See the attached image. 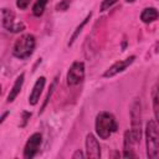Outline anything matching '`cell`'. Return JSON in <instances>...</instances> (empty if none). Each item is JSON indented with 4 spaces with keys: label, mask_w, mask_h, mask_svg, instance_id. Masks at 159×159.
I'll return each mask as SVG.
<instances>
[{
    "label": "cell",
    "mask_w": 159,
    "mask_h": 159,
    "mask_svg": "<svg viewBox=\"0 0 159 159\" xmlns=\"http://www.w3.org/2000/svg\"><path fill=\"white\" fill-rule=\"evenodd\" d=\"M94 130L96 135L99 139H109V137L118 130V123L116 120V117L106 111L99 112L94 119Z\"/></svg>",
    "instance_id": "6da1fadb"
},
{
    "label": "cell",
    "mask_w": 159,
    "mask_h": 159,
    "mask_svg": "<svg viewBox=\"0 0 159 159\" xmlns=\"http://www.w3.org/2000/svg\"><path fill=\"white\" fill-rule=\"evenodd\" d=\"M159 125L155 119H149L144 128L145 153L147 158L154 159L159 155Z\"/></svg>",
    "instance_id": "7a4b0ae2"
},
{
    "label": "cell",
    "mask_w": 159,
    "mask_h": 159,
    "mask_svg": "<svg viewBox=\"0 0 159 159\" xmlns=\"http://www.w3.org/2000/svg\"><path fill=\"white\" fill-rule=\"evenodd\" d=\"M129 118H130V133L135 142V144H139L143 135V123H142V102L140 98H134L130 104L129 111Z\"/></svg>",
    "instance_id": "3957f363"
},
{
    "label": "cell",
    "mask_w": 159,
    "mask_h": 159,
    "mask_svg": "<svg viewBox=\"0 0 159 159\" xmlns=\"http://www.w3.org/2000/svg\"><path fill=\"white\" fill-rule=\"evenodd\" d=\"M36 47V39L32 34L21 35L12 46V56L19 60H27L31 57Z\"/></svg>",
    "instance_id": "277c9868"
},
{
    "label": "cell",
    "mask_w": 159,
    "mask_h": 159,
    "mask_svg": "<svg viewBox=\"0 0 159 159\" xmlns=\"http://www.w3.org/2000/svg\"><path fill=\"white\" fill-rule=\"evenodd\" d=\"M1 26L12 34H17L25 30V24L15 20V14L11 9L2 7L1 9Z\"/></svg>",
    "instance_id": "5b68a950"
},
{
    "label": "cell",
    "mask_w": 159,
    "mask_h": 159,
    "mask_svg": "<svg viewBox=\"0 0 159 159\" xmlns=\"http://www.w3.org/2000/svg\"><path fill=\"white\" fill-rule=\"evenodd\" d=\"M86 76V67L83 61H75L70 66L67 75H66V83L70 87L77 86L83 82Z\"/></svg>",
    "instance_id": "8992f818"
},
{
    "label": "cell",
    "mask_w": 159,
    "mask_h": 159,
    "mask_svg": "<svg viewBox=\"0 0 159 159\" xmlns=\"http://www.w3.org/2000/svg\"><path fill=\"white\" fill-rule=\"evenodd\" d=\"M41 144H42V135L41 133L36 132V133H32L29 139L26 140L25 143V147H24V158L25 159H32L36 157V154L39 153L40 148H41Z\"/></svg>",
    "instance_id": "52a82bcc"
},
{
    "label": "cell",
    "mask_w": 159,
    "mask_h": 159,
    "mask_svg": "<svg viewBox=\"0 0 159 159\" xmlns=\"http://www.w3.org/2000/svg\"><path fill=\"white\" fill-rule=\"evenodd\" d=\"M135 58H137L135 55H130V56H128V57L124 58V60H119V61L114 62L112 66H109V67L102 73V77H103V78H112V77H114V76L122 73L123 71H125V70L135 61Z\"/></svg>",
    "instance_id": "ba28073f"
},
{
    "label": "cell",
    "mask_w": 159,
    "mask_h": 159,
    "mask_svg": "<svg viewBox=\"0 0 159 159\" xmlns=\"http://www.w3.org/2000/svg\"><path fill=\"white\" fill-rule=\"evenodd\" d=\"M84 147H86V157L91 159H99L102 155L101 145L97 139V137L93 133H87L84 139Z\"/></svg>",
    "instance_id": "9c48e42d"
},
{
    "label": "cell",
    "mask_w": 159,
    "mask_h": 159,
    "mask_svg": "<svg viewBox=\"0 0 159 159\" xmlns=\"http://www.w3.org/2000/svg\"><path fill=\"white\" fill-rule=\"evenodd\" d=\"M45 84H46V77L45 76H40L35 81V83L32 86V89H31V92L29 94V104L30 106L34 107V106H36L40 102V97L42 94V91L45 88Z\"/></svg>",
    "instance_id": "30bf717a"
},
{
    "label": "cell",
    "mask_w": 159,
    "mask_h": 159,
    "mask_svg": "<svg viewBox=\"0 0 159 159\" xmlns=\"http://www.w3.org/2000/svg\"><path fill=\"white\" fill-rule=\"evenodd\" d=\"M134 144L135 142L132 137V133L129 129H127L123 135V158H137V154L134 152Z\"/></svg>",
    "instance_id": "8fae6325"
},
{
    "label": "cell",
    "mask_w": 159,
    "mask_h": 159,
    "mask_svg": "<svg viewBox=\"0 0 159 159\" xmlns=\"http://www.w3.org/2000/svg\"><path fill=\"white\" fill-rule=\"evenodd\" d=\"M24 81H25V73H24V72H21V73L16 77V80H15V82H14L12 87L10 88V92H9L7 98H6L7 103L14 102V101L16 99V97L20 94L21 88H22V84H24Z\"/></svg>",
    "instance_id": "7c38bea8"
},
{
    "label": "cell",
    "mask_w": 159,
    "mask_h": 159,
    "mask_svg": "<svg viewBox=\"0 0 159 159\" xmlns=\"http://www.w3.org/2000/svg\"><path fill=\"white\" fill-rule=\"evenodd\" d=\"M91 17H92V12H88L87 15H86V17L76 26V29L73 30V32H72V35H71V37H70V40H68V42H67V46L68 47H71L73 43H75V41L80 37V35H81V32H82V30L84 29V26L89 22V20H91Z\"/></svg>",
    "instance_id": "4fadbf2b"
},
{
    "label": "cell",
    "mask_w": 159,
    "mask_h": 159,
    "mask_svg": "<svg viewBox=\"0 0 159 159\" xmlns=\"http://www.w3.org/2000/svg\"><path fill=\"white\" fill-rule=\"evenodd\" d=\"M158 16H159V11L155 7H153V6L145 7L140 12V20L144 24H152V22H154L158 19Z\"/></svg>",
    "instance_id": "5bb4252c"
},
{
    "label": "cell",
    "mask_w": 159,
    "mask_h": 159,
    "mask_svg": "<svg viewBox=\"0 0 159 159\" xmlns=\"http://www.w3.org/2000/svg\"><path fill=\"white\" fill-rule=\"evenodd\" d=\"M152 107H153L154 119L159 125V81L157 82V84L152 92Z\"/></svg>",
    "instance_id": "9a60e30c"
},
{
    "label": "cell",
    "mask_w": 159,
    "mask_h": 159,
    "mask_svg": "<svg viewBox=\"0 0 159 159\" xmlns=\"http://www.w3.org/2000/svg\"><path fill=\"white\" fill-rule=\"evenodd\" d=\"M57 83H58V77H55L53 81L51 82L50 88H48V92H47V94H46V97H45V99H43V103H42V106H41L40 114H42L43 111L46 109V107H47V104H48V102H50V99H51V97H52V94H53V92H55V89H56V87H57Z\"/></svg>",
    "instance_id": "2e32d148"
},
{
    "label": "cell",
    "mask_w": 159,
    "mask_h": 159,
    "mask_svg": "<svg viewBox=\"0 0 159 159\" xmlns=\"http://www.w3.org/2000/svg\"><path fill=\"white\" fill-rule=\"evenodd\" d=\"M48 0H36L34 6H32V14L34 16L36 17H40L43 15L45 12V9H46V5H47Z\"/></svg>",
    "instance_id": "e0dca14e"
},
{
    "label": "cell",
    "mask_w": 159,
    "mask_h": 159,
    "mask_svg": "<svg viewBox=\"0 0 159 159\" xmlns=\"http://www.w3.org/2000/svg\"><path fill=\"white\" fill-rule=\"evenodd\" d=\"M119 0H102V2H101V5H99V11H107V10H109L113 5H116L117 2H118Z\"/></svg>",
    "instance_id": "ac0fdd59"
},
{
    "label": "cell",
    "mask_w": 159,
    "mask_h": 159,
    "mask_svg": "<svg viewBox=\"0 0 159 159\" xmlns=\"http://www.w3.org/2000/svg\"><path fill=\"white\" fill-rule=\"evenodd\" d=\"M71 5V0H60L56 5V11H66Z\"/></svg>",
    "instance_id": "d6986e66"
},
{
    "label": "cell",
    "mask_w": 159,
    "mask_h": 159,
    "mask_svg": "<svg viewBox=\"0 0 159 159\" xmlns=\"http://www.w3.org/2000/svg\"><path fill=\"white\" fill-rule=\"evenodd\" d=\"M30 2H31V0H16V6L20 10H26L29 7Z\"/></svg>",
    "instance_id": "ffe728a7"
},
{
    "label": "cell",
    "mask_w": 159,
    "mask_h": 159,
    "mask_svg": "<svg viewBox=\"0 0 159 159\" xmlns=\"http://www.w3.org/2000/svg\"><path fill=\"white\" fill-rule=\"evenodd\" d=\"M30 118H31V112L24 111L22 112V123H21V127H25L27 124V122L30 120Z\"/></svg>",
    "instance_id": "44dd1931"
},
{
    "label": "cell",
    "mask_w": 159,
    "mask_h": 159,
    "mask_svg": "<svg viewBox=\"0 0 159 159\" xmlns=\"http://www.w3.org/2000/svg\"><path fill=\"white\" fill-rule=\"evenodd\" d=\"M86 158V153L82 152V149H76L75 153L72 154V159H83Z\"/></svg>",
    "instance_id": "7402d4cb"
},
{
    "label": "cell",
    "mask_w": 159,
    "mask_h": 159,
    "mask_svg": "<svg viewBox=\"0 0 159 159\" xmlns=\"http://www.w3.org/2000/svg\"><path fill=\"white\" fill-rule=\"evenodd\" d=\"M9 114H10V112H9V111H6V112H4V113L1 114V117H0V124H2V123L5 122V118H6Z\"/></svg>",
    "instance_id": "603a6c76"
},
{
    "label": "cell",
    "mask_w": 159,
    "mask_h": 159,
    "mask_svg": "<svg viewBox=\"0 0 159 159\" xmlns=\"http://www.w3.org/2000/svg\"><path fill=\"white\" fill-rule=\"evenodd\" d=\"M127 1H128V2H133L134 0H127Z\"/></svg>",
    "instance_id": "cb8c5ba5"
}]
</instances>
